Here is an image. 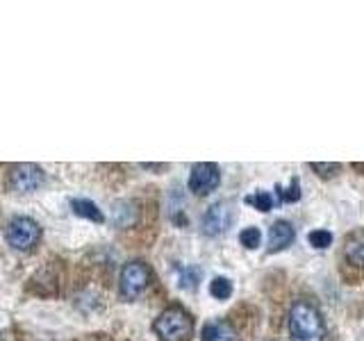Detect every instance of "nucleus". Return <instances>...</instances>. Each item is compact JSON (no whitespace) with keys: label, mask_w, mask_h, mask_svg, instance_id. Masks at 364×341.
<instances>
[{"label":"nucleus","mask_w":364,"mask_h":341,"mask_svg":"<svg viewBox=\"0 0 364 341\" xmlns=\"http://www.w3.org/2000/svg\"><path fill=\"white\" fill-rule=\"evenodd\" d=\"M289 335L291 341H323L326 323L318 310L307 301H296L289 310Z\"/></svg>","instance_id":"f257e3e1"},{"label":"nucleus","mask_w":364,"mask_h":341,"mask_svg":"<svg viewBox=\"0 0 364 341\" xmlns=\"http://www.w3.org/2000/svg\"><path fill=\"white\" fill-rule=\"evenodd\" d=\"M153 330L162 341H185L193 332V318L182 307H168L155 318Z\"/></svg>","instance_id":"f03ea898"},{"label":"nucleus","mask_w":364,"mask_h":341,"mask_svg":"<svg viewBox=\"0 0 364 341\" xmlns=\"http://www.w3.org/2000/svg\"><path fill=\"white\" fill-rule=\"evenodd\" d=\"M5 239L14 250L26 253V250H32L37 246V242L41 239V227L37 221L30 219V216H14V219L7 223Z\"/></svg>","instance_id":"7ed1b4c3"},{"label":"nucleus","mask_w":364,"mask_h":341,"mask_svg":"<svg viewBox=\"0 0 364 341\" xmlns=\"http://www.w3.org/2000/svg\"><path fill=\"white\" fill-rule=\"evenodd\" d=\"M151 282V269H148L144 261H130L121 269V278H119V287L123 298H136Z\"/></svg>","instance_id":"20e7f679"},{"label":"nucleus","mask_w":364,"mask_h":341,"mask_svg":"<svg viewBox=\"0 0 364 341\" xmlns=\"http://www.w3.org/2000/svg\"><path fill=\"white\" fill-rule=\"evenodd\" d=\"M7 182L9 187L18 191V193H30V191H37L43 182H46V173L43 168L37 164H14L9 168L7 173Z\"/></svg>","instance_id":"39448f33"},{"label":"nucleus","mask_w":364,"mask_h":341,"mask_svg":"<svg viewBox=\"0 0 364 341\" xmlns=\"http://www.w3.org/2000/svg\"><path fill=\"white\" fill-rule=\"evenodd\" d=\"M235 221V205L230 200L214 202L203 216V232L210 237H219L228 232V227Z\"/></svg>","instance_id":"423d86ee"},{"label":"nucleus","mask_w":364,"mask_h":341,"mask_svg":"<svg viewBox=\"0 0 364 341\" xmlns=\"http://www.w3.org/2000/svg\"><path fill=\"white\" fill-rule=\"evenodd\" d=\"M219 182H221L219 166L212 162L196 164L189 173V189L196 193V196H208V193H212L219 187Z\"/></svg>","instance_id":"0eeeda50"},{"label":"nucleus","mask_w":364,"mask_h":341,"mask_svg":"<svg viewBox=\"0 0 364 341\" xmlns=\"http://www.w3.org/2000/svg\"><path fill=\"white\" fill-rule=\"evenodd\" d=\"M294 225L289 221H276L269 230V250L271 253H278V250H284L287 246H291L294 242Z\"/></svg>","instance_id":"6e6552de"},{"label":"nucleus","mask_w":364,"mask_h":341,"mask_svg":"<svg viewBox=\"0 0 364 341\" xmlns=\"http://www.w3.org/2000/svg\"><path fill=\"white\" fill-rule=\"evenodd\" d=\"M346 259L355 266H364V230H355L346 237L344 244Z\"/></svg>","instance_id":"1a4fd4ad"},{"label":"nucleus","mask_w":364,"mask_h":341,"mask_svg":"<svg viewBox=\"0 0 364 341\" xmlns=\"http://www.w3.org/2000/svg\"><path fill=\"white\" fill-rule=\"evenodd\" d=\"M71 210H73V214L80 216V219H87V221H94V223H105V214L98 210L96 202H91L87 198H73Z\"/></svg>","instance_id":"9d476101"},{"label":"nucleus","mask_w":364,"mask_h":341,"mask_svg":"<svg viewBox=\"0 0 364 341\" xmlns=\"http://www.w3.org/2000/svg\"><path fill=\"white\" fill-rule=\"evenodd\" d=\"M230 330H228L225 323H219V321H212V323H205L203 330H200V339L203 341H225L230 339Z\"/></svg>","instance_id":"9b49d317"},{"label":"nucleus","mask_w":364,"mask_h":341,"mask_svg":"<svg viewBox=\"0 0 364 341\" xmlns=\"http://www.w3.org/2000/svg\"><path fill=\"white\" fill-rule=\"evenodd\" d=\"M210 293L214 296L216 301H228L232 296V282L228 280V278H223V276L214 278L210 282Z\"/></svg>","instance_id":"f8f14e48"},{"label":"nucleus","mask_w":364,"mask_h":341,"mask_svg":"<svg viewBox=\"0 0 364 341\" xmlns=\"http://www.w3.org/2000/svg\"><path fill=\"white\" fill-rule=\"evenodd\" d=\"M246 205H250V207H255L259 212H271L273 196L269 191H255V193H250V196H246Z\"/></svg>","instance_id":"ddd939ff"},{"label":"nucleus","mask_w":364,"mask_h":341,"mask_svg":"<svg viewBox=\"0 0 364 341\" xmlns=\"http://www.w3.org/2000/svg\"><path fill=\"white\" fill-rule=\"evenodd\" d=\"M239 242H242L244 248L248 250H255L262 242V232L257 230V227H246V230L239 232Z\"/></svg>","instance_id":"4468645a"},{"label":"nucleus","mask_w":364,"mask_h":341,"mask_svg":"<svg viewBox=\"0 0 364 341\" xmlns=\"http://www.w3.org/2000/svg\"><path fill=\"white\" fill-rule=\"evenodd\" d=\"M276 193L280 196L282 202H296L301 198V185H299V180H291V185L284 189V187H276Z\"/></svg>","instance_id":"2eb2a0df"},{"label":"nucleus","mask_w":364,"mask_h":341,"mask_svg":"<svg viewBox=\"0 0 364 341\" xmlns=\"http://www.w3.org/2000/svg\"><path fill=\"white\" fill-rule=\"evenodd\" d=\"M200 278V271L196 266H185L180 271V287H185V289H193L196 287V282Z\"/></svg>","instance_id":"dca6fc26"},{"label":"nucleus","mask_w":364,"mask_h":341,"mask_svg":"<svg viewBox=\"0 0 364 341\" xmlns=\"http://www.w3.org/2000/svg\"><path fill=\"white\" fill-rule=\"evenodd\" d=\"M307 242H310L314 248L323 250V248H328L330 244H333V234H330L328 230H312L310 234H307Z\"/></svg>","instance_id":"f3484780"},{"label":"nucleus","mask_w":364,"mask_h":341,"mask_svg":"<svg viewBox=\"0 0 364 341\" xmlns=\"http://www.w3.org/2000/svg\"><path fill=\"white\" fill-rule=\"evenodd\" d=\"M310 168L314 170V173L318 178H335L339 170H341V164H335V162H330V164H321V162H312Z\"/></svg>","instance_id":"a211bd4d"}]
</instances>
